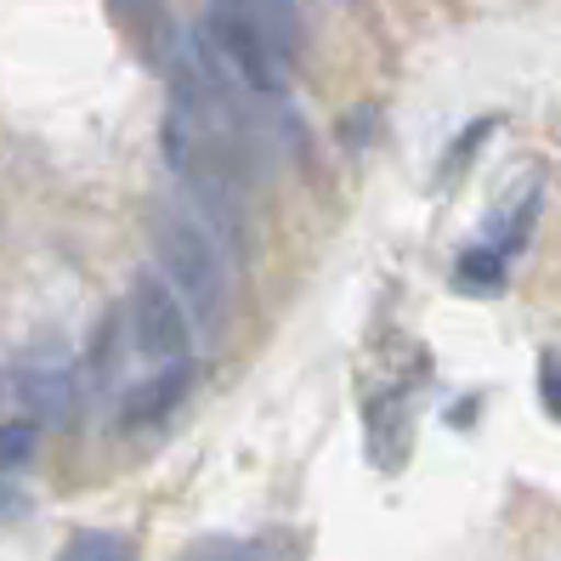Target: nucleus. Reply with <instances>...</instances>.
<instances>
[{
	"mask_svg": "<svg viewBox=\"0 0 561 561\" xmlns=\"http://www.w3.org/2000/svg\"><path fill=\"white\" fill-rule=\"evenodd\" d=\"M153 255H159V278L210 329L227 312V261L205 233V221L187 205H153Z\"/></svg>",
	"mask_w": 561,
	"mask_h": 561,
	"instance_id": "1",
	"label": "nucleus"
},
{
	"mask_svg": "<svg viewBox=\"0 0 561 561\" xmlns=\"http://www.w3.org/2000/svg\"><path fill=\"white\" fill-rule=\"evenodd\" d=\"M187 318H193L187 301L159 273H137V284H130V341L153 363H187V352H193Z\"/></svg>",
	"mask_w": 561,
	"mask_h": 561,
	"instance_id": "2",
	"label": "nucleus"
},
{
	"mask_svg": "<svg viewBox=\"0 0 561 561\" xmlns=\"http://www.w3.org/2000/svg\"><path fill=\"white\" fill-rule=\"evenodd\" d=\"M108 7H114V23L130 35V46L142 51L148 69H159L164 80H171L187 62L193 41H182V28H176V18H171L164 0H108Z\"/></svg>",
	"mask_w": 561,
	"mask_h": 561,
	"instance_id": "3",
	"label": "nucleus"
},
{
	"mask_svg": "<svg viewBox=\"0 0 561 561\" xmlns=\"http://www.w3.org/2000/svg\"><path fill=\"white\" fill-rule=\"evenodd\" d=\"M18 398L28 414H41L51 425H69L75 409H80V386H75V369L69 363H23V375H18Z\"/></svg>",
	"mask_w": 561,
	"mask_h": 561,
	"instance_id": "4",
	"label": "nucleus"
},
{
	"mask_svg": "<svg viewBox=\"0 0 561 561\" xmlns=\"http://www.w3.org/2000/svg\"><path fill=\"white\" fill-rule=\"evenodd\" d=\"M193 386V369L187 363H164V369H153L142 386L125 391V425H148V420H164Z\"/></svg>",
	"mask_w": 561,
	"mask_h": 561,
	"instance_id": "5",
	"label": "nucleus"
},
{
	"mask_svg": "<svg viewBox=\"0 0 561 561\" xmlns=\"http://www.w3.org/2000/svg\"><path fill=\"white\" fill-rule=\"evenodd\" d=\"M176 561H301V539L261 534V539H193Z\"/></svg>",
	"mask_w": 561,
	"mask_h": 561,
	"instance_id": "6",
	"label": "nucleus"
},
{
	"mask_svg": "<svg viewBox=\"0 0 561 561\" xmlns=\"http://www.w3.org/2000/svg\"><path fill=\"white\" fill-rule=\"evenodd\" d=\"M403 409H409V398H403V391H391V398H375L369 414H363V425H369V448H375V459L386 471H398L409 443H414V425L403 420Z\"/></svg>",
	"mask_w": 561,
	"mask_h": 561,
	"instance_id": "7",
	"label": "nucleus"
},
{
	"mask_svg": "<svg viewBox=\"0 0 561 561\" xmlns=\"http://www.w3.org/2000/svg\"><path fill=\"white\" fill-rule=\"evenodd\" d=\"M221 7H233L244 23H255L295 62V51H301V12H295V0H221Z\"/></svg>",
	"mask_w": 561,
	"mask_h": 561,
	"instance_id": "8",
	"label": "nucleus"
},
{
	"mask_svg": "<svg viewBox=\"0 0 561 561\" xmlns=\"http://www.w3.org/2000/svg\"><path fill=\"white\" fill-rule=\"evenodd\" d=\"M454 278L466 284V289H500L505 284V250H493V244H477L454 261Z\"/></svg>",
	"mask_w": 561,
	"mask_h": 561,
	"instance_id": "9",
	"label": "nucleus"
},
{
	"mask_svg": "<svg viewBox=\"0 0 561 561\" xmlns=\"http://www.w3.org/2000/svg\"><path fill=\"white\" fill-rule=\"evenodd\" d=\"M62 561H137V556H130V545L119 534H75Z\"/></svg>",
	"mask_w": 561,
	"mask_h": 561,
	"instance_id": "10",
	"label": "nucleus"
},
{
	"mask_svg": "<svg viewBox=\"0 0 561 561\" xmlns=\"http://www.w3.org/2000/svg\"><path fill=\"white\" fill-rule=\"evenodd\" d=\"M28 454H35V425H28V420L0 425V471H18V466H28Z\"/></svg>",
	"mask_w": 561,
	"mask_h": 561,
	"instance_id": "11",
	"label": "nucleus"
},
{
	"mask_svg": "<svg viewBox=\"0 0 561 561\" xmlns=\"http://www.w3.org/2000/svg\"><path fill=\"white\" fill-rule=\"evenodd\" d=\"M539 391H545L550 414H561V352H545V363H539Z\"/></svg>",
	"mask_w": 561,
	"mask_h": 561,
	"instance_id": "12",
	"label": "nucleus"
},
{
	"mask_svg": "<svg viewBox=\"0 0 561 561\" xmlns=\"http://www.w3.org/2000/svg\"><path fill=\"white\" fill-rule=\"evenodd\" d=\"M23 505H28L23 493H18V488H7V482H0V522H18V516H23Z\"/></svg>",
	"mask_w": 561,
	"mask_h": 561,
	"instance_id": "13",
	"label": "nucleus"
}]
</instances>
